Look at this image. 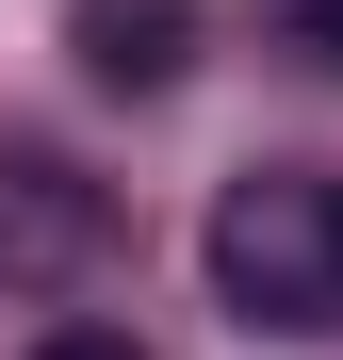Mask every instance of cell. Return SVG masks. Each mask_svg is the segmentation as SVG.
I'll return each instance as SVG.
<instances>
[{
	"instance_id": "5b68a950",
	"label": "cell",
	"mask_w": 343,
	"mask_h": 360,
	"mask_svg": "<svg viewBox=\"0 0 343 360\" xmlns=\"http://www.w3.org/2000/svg\"><path fill=\"white\" fill-rule=\"evenodd\" d=\"M295 33H311V49H327V66H343V0H311V17H295Z\"/></svg>"
},
{
	"instance_id": "7a4b0ae2",
	"label": "cell",
	"mask_w": 343,
	"mask_h": 360,
	"mask_svg": "<svg viewBox=\"0 0 343 360\" xmlns=\"http://www.w3.org/2000/svg\"><path fill=\"white\" fill-rule=\"evenodd\" d=\"M114 246V197L82 164H49V148H0V295H49V278H82Z\"/></svg>"
},
{
	"instance_id": "277c9868",
	"label": "cell",
	"mask_w": 343,
	"mask_h": 360,
	"mask_svg": "<svg viewBox=\"0 0 343 360\" xmlns=\"http://www.w3.org/2000/svg\"><path fill=\"white\" fill-rule=\"evenodd\" d=\"M33 360H147V344H131V328H49Z\"/></svg>"
},
{
	"instance_id": "3957f363",
	"label": "cell",
	"mask_w": 343,
	"mask_h": 360,
	"mask_svg": "<svg viewBox=\"0 0 343 360\" xmlns=\"http://www.w3.org/2000/svg\"><path fill=\"white\" fill-rule=\"evenodd\" d=\"M66 49H82L98 98H180L196 82V0H82Z\"/></svg>"
},
{
	"instance_id": "6da1fadb",
	"label": "cell",
	"mask_w": 343,
	"mask_h": 360,
	"mask_svg": "<svg viewBox=\"0 0 343 360\" xmlns=\"http://www.w3.org/2000/svg\"><path fill=\"white\" fill-rule=\"evenodd\" d=\"M196 262H213V295L246 328H343V164H246L213 197V229H196Z\"/></svg>"
}]
</instances>
